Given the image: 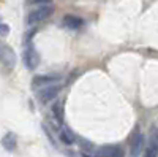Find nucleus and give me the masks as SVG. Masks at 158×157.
<instances>
[{"label": "nucleus", "mask_w": 158, "mask_h": 157, "mask_svg": "<svg viewBox=\"0 0 158 157\" xmlns=\"http://www.w3.org/2000/svg\"><path fill=\"white\" fill-rule=\"evenodd\" d=\"M52 13H54V8H52L49 3H46V5H43V7L33 10L30 15L27 16V25H35V24H38V22L48 19Z\"/></svg>", "instance_id": "nucleus-1"}, {"label": "nucleus", "mask_w": 158, "mask_h": 157, "mask_svg": "<svg viewBox=\"0 0 158 157\" xmlns=\"http://www.w3.org/2000/svg\"><path fill=\"white\" fill-rule=\"evenodd\" d=\"M22 60L25 63V67H27L29 70H33L38 67L40 63V54L36 52V49L27 41V45H25V49H24V54H22Z\"/></svg>", "instance_id": "nucleus-2"}, {"label": "nucleus", "mask_w": 158, "mask_h": 157, "mask_svg": "<svg viewBox=\"0 0 158 157\" xmlns=\"http://www.w3.org/2000/svg\"><path fill=\"white\" fill-rule=\"evenodd\" d=\"M59 90H60V84L59 83H54V84H48V86H43V87H38L36 90V95H38V100L40 102H51L52 98H56L57 94H59Z\"/></svg>", "instance_id": "nucleus-3"}, {"label": "nucleus", "mask_w": 158, "mask_h": 157, "mask_svg": "<svg viewBox=\"0 0 158 157\" xmlns=\"http://www.w3.org/2000/svg\"><path fill=\"white\" fill-rule=\"evenodd\" d=\"M0 62L8 68H13L16 65V52L6 43H0Z\"/></svg>", "instance_id": "nucleus-4"}, {"label": "nucleus", "mask_w": 158, "mask_h": 157, "mask_svg": "<svg viewBox=\"0 0 158 157\" xmlns=\"http://www.w3.org/2000/svg\"><path fill=\"white\" fill-rule=\"evenodd\" d=\"M95 157H123V151L117 146H103L95 152Z\"/></svg>", "instance_id": "nucleus-5"}, {"label": "nucleus", "mask_w": 158, "mask_h": 157, "mask_svg": "<svg viewBox=\"0 0 158 157\" xmlns=\"http://www.w3.org/2000/svg\"><path fill=\"white\" fill-rule=\"evenodd\" d=\"M142 146H144V135L139 132L135 133L133 137V141H131V152H130V157H139L141 151H142Z\"/></svg>", "instance_id": "nucleus-6"}, {"label": "nucleus", "mask_w": 158, "mask_h": 157, "mask_svg": "<svg viewBox=\"0 0 158 157\" xmlns=\"http://www.w3.org/2000/svg\"><path fill=\"white\" fill-rule=\"evenodd\" d=\"M156 155H158V138H156V130H152V135L146 149V157H156Z\"/></svg>", "instance_id": "nucleus-7"}, {"label": "nucleus", "mask_w": 158, "mask_h": 157, "mask_svg": "<svg viewBox=\"0 0 158 157\" xmlns=\"http://www.w3.org/2000/svg\"><path fill=\"white\" fill-rule=\"evenodd\" d=\"M63 27L77 30L79 27H82V19L77 16H73V15H67L63 18Z\"/></svg>", "instance_id": "nucleus-8"}, {"label": "nucleus", "mask_w": 158, "mask_h": 157, "mask_svg": "<svg viewBox=\"0 0 158 157\" xmlns=\"http://www.w3.org/2000/svg\"><path fill=\"white\" fill-rule=\"evenodd\" d=\"M16 145H18V137L13 133V132L6 133V135L3 137V140H2V146H3L6 151H10V152L16 149Z\"/></svg>", "instance_id": "nucleus-9"}, {"label": "nucleus", "mask_w": 158, "mask_h": 157, "mask_svg": "<svg viewBox=\"0 0 158 157\" xmlns=\"http://www.w3.org/2000/svg\"><path fill=\"white\" fill-rule=\"evenodd\" d=\"M54 83H59V80L56 76H36L33 80V83H32V86L35 89H38V87H43V86H48V84H54Z\"/></svg>", "instance_id": "nucleus-10"}, {"label": "nucleus", "mask_w": 158, "mask_h": 157, "mask_svg": "<svg viewBox=\"0 0 158 157\" xmlns=\"http://www.w3.org/2000/svg\"><path fill=\"white\" fill-rule=\"evenodd\" d=\"M60 140L65 143V145H73V143L76 141V137H74V133L71 132L68 127H62V130H60Z\"/></svg>", "instance_id": "nucleus-11"}, {"label": "nucleus", "mask_w": 158, "mask_h": 157, "mask_svg": "<svg viewBox=\"0 0 158 157\" xmlns=\"http://www.w3.org/2000/svg\"><path fill=\"white\" fill-rule=\"evenodd\" d=\"M54 116L57 117V121L59 122H62V119H63V103L62 102H57L56 105H54Z\"/></svg>", "instance_id": "nucleus-12"}, {"label": "nucleus", "mask_w": 158, "mask_h": 157, "mask_svg": "<svg viewBox=\"0 0 158 157\" xmlns=\"http://www.w3.org/2000/svg\"><path fill=\"white\" fill-rule=\"evenodd\" d=\"M52 2V0H30V3H51Z\"/></svg>", "instance_id": "nucleus-13"}, {"label": "nucleus", "mask_w": 158, "mask_h": 157, "mask_svg": "<svg viewBox=\"0 0 158 157\" xmlns=\"http://www.w3.org/2000/svg\"><path fill=\"white\" fill-rule=\"evenodd\" d=\"M0 25H2V21H0Z\"/></svg>", "instance_id": "nucleus-14"}]
</instances>
